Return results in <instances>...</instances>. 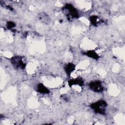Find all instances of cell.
<instances>
[{
	"label": "cell",
	"instance_id": "1",
	"mask_svg": "<svg viewBox=\"0 0 125 125\" xmlns=\"http://www.w3.org/2000/svg\"><path fill=\"white\" fill-rule=\"evenodd\" d=\"M62 10L68 20H72L79 17V15L78 10L71 3H66Z\"/></svg>",
	"mask_w": 125,
	"mask_h": 125
},
{
	"label": "cell",
	"instance_id": "2",
	"mask_svg": "<svg viewBox=\"0 0 125 125\" xmlns=\"http://www.w3.org/2000/svg\"><path fill=\"white\" fill-rule=\"evenodd\" d=\"M107 106V104L105 101L100 100L91 104L90 107L96 113L104 115Z\"/></svg>",
	"mask_w": 125,
	"mask_h": 125
},
{
	"label": "cell",
	"instance_id": "3",
	"mask_svg": "<svg viewBox=\"0 0 125 125\" xmlns=\"http://www.w3.org/2000/svg\"><path fill=\"white\" fill-rule=\"evenodd\" d=\"M10 62L16 69H24L26 66V63L24 62L23 57L21 56H14L10 59Z\"/></svg>",
	"mask_w": 125,
	"mask_h": 125
},
{
	"label": "cell",
	"instance_id": "4",
	"mask_svg": "<svg viewBox=\"0 0 125 125\" xmlns=\"http://www.w3.org/2000/svg\"><path fill=\"white\" fill-rule=\"evenodd\" d=\"M88 86L91 90L96 93L102 92L104 89L102 82L99 80L91 81L89 83Z\"/></svg>",
	"mask_w": 125,
	"mask_h": 125
},
{
	"label": "cell",
	"instance_id": "5",
	"mask_svg": "<svg viewBox=\"0 0 125 125\" xmlns=\"http://www.w3.org/2000/svg\"><path fill=\"white\" fill-rule=\"evenodd\" d=\"M38 18L39 20L43 23L48 24L50 23L51 19L49 16L45 12H42L39 14Z\"/></svg>",
	"mask_w": 125,
	"mask_h": 125
},
{
	"label": "cell",
	"instance_id": "6",
	"mask_svg": "<svg viewBox=\"0 0 125 125\" xmlns=\"http://www.w3.org/2000/svg\"><path fill=\"white\" fill-rule=\"evenodd\" d=\"M68 85L70 87L73 85H78L79 86H83L84 84V82L83 79L81 77H78L74 79H71L68 81Z\"/></svg>",
	"mask_w": 125,
	"mask_h": 125
},
{
	"label": "cell",
	"instance_id": "7",
	"mask_svg": "<svg viewBox=\"0 0 125 125\" xmlns=\"http://www.w3.org/2000/svg\"><path fill=\"white\" fill-rule=\"evenodd\" d=\"M37 91L42 94H47L50 92L49 90L43 83H39L37 86Z\"/></svg>",
	"mask_w": 125,
	"mask_h": 125
},
{
	"label": "cell",
	"instance_id": "8",
	"mask_svg": "<svg viewBox=\"0 0 125 125\" xmlns=\"http://www.w3.org/2000/svg\"><path fill=\"white\" fill-rule=\"evenodd\" d=\"M75 68V65L73 63H68L64 67V71L68 76H70Z\"/></svg>",
	"mask_w": 125,
	"mask_h": 125
},
{
	"label": "cell",
	"instance_id": "9",
	"mask_svg": "<svg viewBox=\"0 0 125 125\" xmlns=\"http://www.w3.org/2000/svg\"><path fill=\"white\" fill-rule=\"evenodd\" d=\"M89 21L91 23L95 26L98 25L101 22L102 20L99 17L96 15H92L89 17Z\"/></svg>",
	"mask_w": 125,
	"mask_h": 125
},
{
	"label": "cell",
	"instance_id": "10",
	"mask_svg": "<svg viewBox=\"0 0 125 125\" xmlns=\"http://www.w3.org/2000/svg\"><path fill=\"white\" fill-rule=\"evenodd\" d=\"M84 54L87 57L95 60H98L99 58V56L98 53L94 50H88L84 53Z\"/></svg>",
	"mask_w": 125,
	"mask_h": 125
},
{
	"label": "cell",
	"instance_id": "11",
	"mask_svg": "<svg viewBox=\"0 0 125 125\" xmlns=\"http://www.w3.org/2000/svg\"><path fill=\"white\" fill-rule=\"evenodd\" d=\"M15 26H16V24L14 22H13L12 21H8L7 22V24H6V27H7V28L8 29H12Z\"/></svg>",
	"mask_w": 125,
	"mask_h": 125
}]
</instances>
